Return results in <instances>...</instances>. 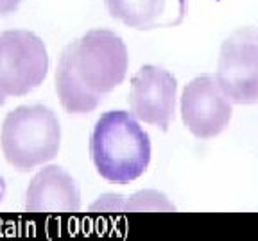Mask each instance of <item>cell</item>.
<instances>
[{"mask_svg":"<svg viewBox=\"0 0 258 241\" xmlns=\"http://www.w3.org/2000/svg\"><path fill=\"white\" fill-rule=\"evenodd\" d=\"M127 47L108 29H92L63 48L56 70V91L70 114H86L101 105L125 79Z\"/></svg>","mask_w":258,"mask_h":241,"instance_id":"1","label":"cell"},{"mask_svg":"<svg viewBox=\"0 0 258 241\" xmlns=\"http://www.w3.org/2000/svg\"><path fill=\"white\" fill-rule=\"evenodd\" d=\"M90 156L97 173L113 184H129L151 163V138L127 111H108L95 122Z\"/></svg>","mask_w":258,"mask_h":241,"instance_id":"2","label":"cell"},{"mask_svg":"<svg viewBox=\"0 0 258 241\" xmlns=\"http://www.w3.org/2000/svg\"><path fill=\"white\" fill-rule=\"evenodd\" d=\"M0 145L6 161L18 172H31L52 161L61 145L56 112L41 104L18 105L2 124Z\"/></svg>","mask_w":258,"mask_h":241,"instance_id":"3","label":"cell"},{"mask_svg":"<svg viewBox=\"0 0 258 241\" xmlns=\"http://www.w3.org/2000/svg\"><path fill=\"white\" fill-rule=\"evenodd\" d=\"M48 56L40 36L16 29L0 32V93L24 96L47 77Z\"/></svg>","mask_w":258,"mask_h":241,"instance_id":"4","label":"cell"},{"mask_svg":"<svg viewBox=\"0 0 258 241\" xmlns=\"http://www.w3.org/2000/svg\"><path fill=\"white\" fill-rule=\"evenodd\" d=\"M215 80L230 102L258 104V27H240L222 41Z\"/></svg>","mask_w":258,"mask_h":241,"instance_id":"5","label":"cell"},{"mask_svg":"<svg viewBox=\"0 0 258 241\" xmlns=\"http://www.w3.org/2000/svg\"><path fill=\"white\" fill-rule=\"evenodd\" d=\"M231 102L219 88L214 75H199L185 86L181 95V118L199 140H212L230 125Z\"/></svg>","mask_w":258,"mask_h":241,"instance_id":"6","label":"cell"},{"mask_svg":"<svg viewBox=\"0 0 258 241\" xmlns=\"http://www.w3.org/2000/svg\"><path fill=\"white\" fill-rule=\"evenodd\" d=\"M177 80L169 70L144 64L131 79L129 107L131 114L144 124L167 131L176 109Z\"/></svg>","mask_w":258,"mask_h":241,"instance_id":"7","label":"cell"},{"mask_svg":"<svg viewBox=\"0 0 258 241\" xmlns=\"http://www.w3.org/2000/svg\"><path fill=\"white\" fill-rule=\"evenodd\" d=\"M79 209V186L63 166H45L31 179L25 191V213L76 214Z\"/></svg>","mask_w":258,"mask_h":241,"instance_id":"8","label":"cell"},{"mask_svg":"<svg viewBox=\"0 0 258 241\" xmlns=\"http://www.w3.org/2000/svg\"><path fill=\"white\" fill-rule=\"evenodd\" d=\"M106 8L115 20L133 29H153L165 9V0H106Z\"/></svg>","mask_w":258,"mask_h":241,"instance_id":"9","label":"cell"},{"mask_svg":"<svg viewBox=\"0 0 258 241\" xmlns=\"http://www.w3.org/2000/svg\"><path fill=\"white\" fill-rule=\"evenodd\" d=\"M22 0H0V16L11 15L18 9Z\"/></svg>","mask_w":258,"mask_h":241,"instance_id":"10","label":"cell"},{"mask_svg":"<svg viewBox=\"0 0 258 241\" xmlns=\"http://www.w3.org/2000/svg\"><path fill=\"white\" fill-rule=\"evenodd\" d=\"M4 104H6V96L0 93V105H4Z\"/></svg>","mask_w":258,"mask_h":241,"instance_id":"11","label":"cell"}]
</instances>
